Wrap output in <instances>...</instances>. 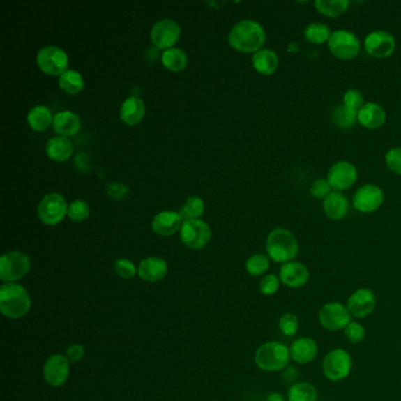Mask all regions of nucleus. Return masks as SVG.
<instances>
[{"instance_id":"nucleus-1","label":"nucleus","mask_w":401,"mask_h":401,"mask_svg":"<svg viewBox=\"0 0 401 401\" xmlns=\"http://www.w3.org/2000/svg\"><path fill=\"white\" fill-rule=\"evenodd\" d=\"M266 40L263 27L251 19L236 24L229 31V43L239 52H258Z\"/></svg>"},{"instance_id":"nucleus-2","label":"nucleus","mask_w":401,"mask_h":401,"mask_svg":"<svg viewBox=\"0 0 401 401\" xmlns=\"http://www.w3.org/2000/svg\"><path fill=\"white\" fill-rule=\"evenodd\" d=\"M266 251L268 258L274 263L286 264L293 262L299 253V245L296 236L289 229L278 227L267 236Z\"/></svg>"},{"instance_id":"nucleus-3","label":"nucleus","mask_w":401,"mask_h":401,"mask_svg":"<svg viewBox=\"0 0 401 401\" xmlns=\"http://www.w3.org/2000/svg\"><path fill=\"white\" fill-rule=\"evenodd\" d=\"M31 310V298L25 287L8 282L0 287V311L10 319L23 318Z\"/></svg>"},{"instance_id":"nucleus-4","label":"nucleus","mask_w":401,"mask_h":401,"mask_svg":"<svg viewBox=\"0 0 401 401\" xmlns=\"http://www.w3.org/2000/svg\"><path fill=\"white\" fill-rule=\"evenodd\" d=\"M289 347L279 342H267L255 351V361L262 371H284L289 364Z\"/></svg>"},{"instance_id":"nucleus-5","label":"nucleus","mask_w":401,"mask_h":401,"mask_svg":"<svg viewBox=\"0 0 401 401\" xmlns=\"http://www.w3.org/2000/svg\"><path fill=\"white\" fill-rule=\"evenodd\" d=\"M352 356L342 349H334L327 353L323 360V373L330 381H342L351 374Z\"/></svg>"},{"instance_id":"nucleus-6","label":"nucleus","mask_w":401,"mask_h":401,"mask_svg":"<svg viewBox=\"0 0 401 401\" xmlns=\"http://www.w3.org/2000/svg\"><path fill=\"white\" fill-rule=\"evenodd\" d=\"M30 268V258L23 252H8L0 258V279L6 284L25 277Z\"/></svg>"},{"instance_id":"nucleus-7","label":"nucleus","mask_w":401,"mask_h":401,"mask_svg":"<svg viewBox=\"0 0 401 401\" xmlns=\"http://www.w3.org/2000/svg\"><path fill=\"white\" fill-rule=\"evenodd\" d=\"M328 49L337 59L352 60L361 50L359 38L346 30L334 31L328 40Z\"/></svg>"},{"instance_id":"nucleus-8","label":"nucleus","mask_w":401,"mask_h":401,"mask_svg":"<svg viewBox=\"0 0 401 401\" xmlns=\"http://www.w3.org/2000/svg\"><path fill=\"white\" fill-rule=\"evenodd\" d=\"M352 315L346 305L331 301L319 311V323L327 331H342L352 321Z\"/></svg>"},{"instance_id":"nucleus-9","label":"nucleus","mask_w":401,"mask_h":401,"mask_svg":"<svg viewBox=\"0 0 401 401\" xmlns=\"http://www.w3.org/2000/svg\"><path fill=\"white\" fill-rule=\"evenodd\" d=\"M37 64L46 75H61L68 71V56L58 46H45L38 52Z\"/></svg>"},{"instance_id":"nucleus-10","label":"nucleus","mask_w":401,"mask_h":401,"mask_svg":"<svg viewBox=\"0 0 401 401\" xmlns=\"http://www.w3.org/2000/svg\"><path fill=\"white\" fill-rule=\"evenodd\" d=\"M180 238L188 248L200 250L211 240L210 226L199 219L185 220L180 229Z\"/></svg>"},{"instance_id":"nucleus-11","label":"nucleus","mask_w":401,"mask_h":401,"mask_svg":"<svg viewBox=\"0 0 401 401\" xmlns=\"http://www.w3.org/2000/svg\"><path fill=\"white\" fill-rule=\"evenodd\" d=\"M68 210V204L63 195L50 193L39 204L38 215L45 225H56L64 219Z\"/></svg>"},{"instance_id":"nucleus-12","label":"nucleus","mask_w":401,"mask_h":401,"mask_svg":"<svg viewBox=\"0 0 401 401\" xmlns=\"http://www.w3.org/2000/svg\"><path fill=\"white\" fill-rule=\"evenodd\" d=\"M383 203L384 192L378 185H364L356 190L353 197V206L361 213H373Z\"/></svg>"},{"instance_id":"nucleus-13","label":"nucleus","mask_w":401,"mask_h":401,"mask_svg":"<svg viewBox=\"0 0 401 401\" xmlns=\"http://www.w3.org/2000/svg\"><path fill=\"white\" fill-rule=\"evenodd\" d=\"M326 179L334 192L345 191L356 184V179H358V171H356V166L351 162L340 160L332 165Z\"/></svg>"},{"instance_id":"nucleus-14","label":"nucleus","mask_w":401,"mask_h":401,"mask_svg":"<svg viewBox=\"0 0 401 401\" xmlns=\"http://www.w3.org/2000/svg\"><path fill=\"white\" fill-rule=\"evenodd\" d=\"M365 50L374 58H388L395 50V39L386 31H373L365 38Z\"/></svg>"},{"instance_id":"nucleus-15","label":"nucleus","mask_w":401,"mask_h":401,"mask_svg":"<svg viewBox=\"0 0 401 401\" xmlns=\"http://www.w3.org/2000/svg\"><path fill=\"white\" fill-rule=\"evenodd\" d=\"M180 27L172 19H164L158 22L151 30V40L158 49L169 50L178 42Z\"/></svg>"},{"instance_id":"nucleus-16","label":"nucleus","mask_w":401,"mask_h":401,"mask_svg":"<svg viewBox=\"0 0 401 401\" xmlns=\"http://www.w3.org/2000/svg\"><path fill=\"white\" fill-rule=\"evenodd\" d=\"M377 299L375 294L372 289H356L349 296L347 300V308L353 318L365 319L368 315H371L374 311Z\"/></svg>"},{"instance_id":"nucleus-17","label":"nucleus","mask_w":401,"mask_h":401,"mask_svg":"<svg viewBox=\"0 0 401 401\" xmlns=\"http://www.w3.org/2000/svg\"><path fill=\"white\" fill-rule=\"evenodd\" d=\"M43 374L46 383L51 386H61L66 383L70 374V361L66 356L60 354L50 356L44 365Z\"/></svg>"},{"instance_id":"nucleus-18","label":"nucleus","mask_w":401,"mask_h":401,"mask_svg":"<svg viewBox=\"0 0 401 401\" xmlns=\"http://www.w3.org/2000/svg\"><path fill=\"white\" fill-rule=\"evenodd\" d=\"M279 279L289 289H300L310 280V271L300 262H289L282 264L279 270Z\"/></svg>"},{"instance_id":"nucleus-19","label":"nucleus","mask_w":401,"mask_h":401,"mask_svg":"<svg viewBox=\"0 0 401 401\" xmlns=\"http://www.w3.org/2000/svg\"><path fill=\"white\" fill-rule=\"evenodd\" d=\"M318 344L312 338H299L289 346L291 359L299 365L312 363L315 356H318Z\"/></svg>"},{"instance_id":"nucleus-20","label":"nucleus","mask_w":401,"mask_h":401,"mask_svg":"<svg viewBox=\"0 0 401 401\" xmlns=\"http://www.w3.org/2000/svg\"><path fill=\"white\" fill-rule=\"evenodd\" d=\"M169 272L165 260L158 257L144 259L139 264L138 274L145 282H156L162 280Z\"/></svg>"},{"instance_id":"nucleus-21","label":"nucleus","mask_w":401,"mask_h":401,"mask_svg":"<svg viewBox=\"0 0 401 401\" xmlns=\"http://www.w3.org/2000/svg\"><path fill=\"white\" fill-rule=\"evenodd\" d=\"M386 121V112L375 103H366L358 111V123L370 130L381 128Z\"/></svg>"},{"instance_id":"nucleus-22","label":"nucleus","mask_w":401,"mask_h":401,"mask_svg":"<svg viewBox=\"0 0 401 401\" xmlns=\"http://www.w3.org/2000/svg\"><path fill=\"white\" fill-rule=\"evenodd\" d=\"M179 229H181V217L174 211H162L152 222V229L159 236H172Z\"/></svg>"},{"instance_id":"nucleus-23","label":"nucleus","mask_w":401,"mask_h":401,"mask_svg":"<svg viewBox=\"0 0 401 401\" xmlns=\"http://www.w3.org/2000/svg\"><path fill=\"white\" fill-rule=\"evenodd\" d=\"M324 212L332 220H342L349 213V200L340 192H332L324 199Z\"/></svg>"},{"instance_id":"nucleus-24","label":"nucleus","mask_w":401,"mask_h":401,"mask_svg":"<svg viewBox=\"0 0 401 401\" xmlns=\"http://www.w3.org/2000/svg\"><path fill=\"white\" fill-rule=\"evenodd\" d=\"M53 130L61 137H70L78 133L80 130V119L72 111H61L56 113L52 121Z\"/></svg>"},{"instance_id":"nucleus-25","label":"nucleus","mask_w":401,"mask_h":401,"mask_svg":"<svg viewBox=\"0 0 401 401\" xmlns=\"http://www.w3.org/2000/svg\"><path fill=\"white\" fill-rule=\"evenodd\" d=\"M145 116V105L142 99L137 97H130L123 103L120 107V119L125 124L137 125L142 121Z\"/></svg>"},{"instance_id":"nucleus-26","label":"nucleus","mask_w":401,"mask_h":401,"mask_svg":"<svg viewBox=\"0 0 401 401\" xmlns=\"http://www.w3.org/2000/svg\"><path fill=\"white\" fill-rule=\"evenodd\" d=\"M252 63L255 71L262 75H271L277 71L279 59L277 53L273 52L272 50L263 49L253 54Z\"/></svg>"},{"instance_id":"nucleus-27","label":"nucleus","mask_w":401,"mask_h":401,"mask_svg":"<svg viewBox=\"0 0 401 401\" xmlns=\"http://www.w3.org/2000/svg\"><path fill=\"white\" fill-rule=\"evenodd\" d=\"M73 152L72 143L66 137H54L46 145V153L54 162H65Z\"/></svg>"},{"instance_id":"nucleus-28","label":"nucleus","mask_w":401,"mask_h":401,"mask_svg":"<svg viewBox=\"0 0 401 401\" xmlns=\"http://www.w3.org/2000/svg\"><path fill=\"white\" fill-rule=\"evenodd\" d=\"M52 114L46 106H34L27 116V123L34 131L42 132L52 124Z\"/></svg>"},{"instance_id":"nucleus-29","label":"nucleus","mask_w":401,"mask_h":401,"mask_svg":"<svg viewBox=\"0 0 401 401\" xmlns=\"http://www.w3.org/2000/svg\"><path fill=\"white\" fill-rule=\"evenodd\" d=\"M349 0H315V8L319 13L335 18L339 15H344L349 10Z\"/></svg>"},{"instance_id":"nucleus-30","label":"nucleus","mask_w":401,"mask_h":401,"mask_svg":"<svg viewBox=\"0 0 401 401\" xmlns=\"http://www.w3.org/2000/svg\"><path fill=\"white\" fill-rule=\"evenodd\" d=\"M318 391L312 384L301 381L289 386L287 392L289 401H317Z\"/></svg>"},{"instance_id":"nucleus-31","label":"nucleus","mask_w":401,"mask_h":401,"mask_svg":"<svg viewBox=\"0 0 401 401\" xmlns=\"http://www.w3.org/2000/svg\"><path fill=\"white\" fill-rule=\"evenodd\" d=\"M162 61L164 66L171 71H181L186 68L188 56L183 50L172 47V49L166 50L165 52L162 53Z\"/></svg>"},{"instance_id":"nucleus-32","label":"nucleus","mask_w":401,"mask_h":401,"mask_svg":"<svg viewBox=\"0 0 401 401\" xmlns=\"http://www.w3.org/2000/svg\"><path fill=\"white\" fill-rule=\"evenodd\" d=\"M332 32L330 27L321 23H312L305 27L304 37L311 44H324L328 43Z\"/></svg>"},{"instance_id":"nucleus-33","label":"nucleus","mask_w":401,"mask_h":401,"mask_svg":"<svg viewBox=\"0 0 401 401\" xmlns=\"http://www.w3.org/2000/svg\"><path fill=\"white\" fill-rule=\"evenodd\" d=\"M59 85L61 90L68 94H77L84 89V79L79 72L68 70L60 75Z\"/></svg>"},{"instance_id":"nucleus-34","label":"nucleus","mask_w":401,"mask_h":401,"mask_svg":"<svg viewBox=\"0 0 401 401\" xmlns=\"http://www.w3.org/2000/svg\"><path fill=\"white\" fill-rule=\"evenodd\" d=\"M334 124L342 130H349L353 128L358 121V111L351 109L345 105L338 106L333 111Z\"/></svg>"},{"instance_id":"nucleus-35","label":"nucleus","mask_w":401,"mask_h":401,"mask_svg":"<svg viewBox=\"0 0 401 401\" xmlns=\"http://www.w3.org/2000/svg\"><path fill=\"white\" fill-rule=\"evenodd\" d=\"M204 210H205V205H204L203 199L199 197H190L180 209L179 215L185 220L198 219L199 217L203 215Z\"/></svg>"},{"instance_id":"nucleus-36","label":"nucleus","mask_w":401,"mask_h":401,"mask_svg":"<svg viewBox=\"0 0 401 401\" xmlns=\"http://www.w3.org/2000/svg\"><path fill=\"white\" fill-rule=\"evenodd\" d=\"M268 268H270V259L267 255H252L246 262V271L252 277L263 275Z\"/></svg>"},{"instance_id":"nucleus-37","label":"nucleus","mask_w":401,"mask_h":401,"mask_svg":"<svg viewBox=\"0 0 401 401\" xmlns=\"http://www.w3.org/2000/svg\"><path fill=\"white\" fill-rule=\"evenodd\" d=\"M278 326H279V330L284 335L293 337V335H296V332L299 330V320H298V317L296 315L287 312V313H284L279 318Z\"/></svg>"},{"instance_id":"nucleus-38","label":"nucleus","mask_w":401,"mask_h":401,"mask_svg":"<svg viewBox=\"0 0 401 401\" xmlns=\"http://www.w3.org/2000/svg\"><path fill=\"white\" fill-rule=\"evenodd\" d=\"M68 215L73 222H83L90 215V207L84 200H75L68 206Z\"/></svg>"},{"instance_id":"nucleus-39","label":"nucleus","mask_w":401,"mask_h":401,"mask_svg":"<svg viewBox=\"0 0 401 401\" xmlns=\"http://www.w3.org/2000/svg\"><path fill=\"white\" fill-rule=\"evenodd\" d=\"M344 334H345L346 339L351 344L356 345V344L364 342L365 337H366V330H365V327L361 324L356 323V321H351L349 324V326L344 330Z\"/></svg>"},{"instance_id":"nucleus-40","label":"nucleus","mask_w":401,"mask_h":401,"mask_svg":"<svg viewBox=\"0 0 401 401\" xmlns=\"http://www.w3.org/2000/svg\"><path fill=\"white\" fill-rule=\"evenodd\" d=\"M280 286V279L274 274H267L259 282V289L264 296H273Z\"/></svg>"},{"instance_id":"nucleus-41","label":"nucleus","mask_w":401,"mask_h":401,"mask_svg":"<svg viewBox=\"0 0 401 401\" xmlns=\"http://www.w3.org/2000/svg\"><path fill=\"white\" fill-rule=\"evenodd\" d=\"M310 193L312 197L317 199H325L327 195L332 193V188H331L330 183L327 181L325 178H319L312 183L311 188H310Z\"/></svg>"},{"instance_id":"nucleus-42","label":"nucleus","mask_w":401,"mask_h":401,"mask_svg":"<svg viewBox=\"0 0 401 401\" xmlns=\"http://www.w3.org/2000/svg\"><path fill=\"white\" fill-rule=\"evenodd\" d=\"M114 270L116 273L123 279H131L137 274V268L135 264L130 262L128 259H118L114 263Z\"/></svg>"},{"instance_id":"nucleus-43","label":"nucleus","mask_w":401,"mask_h":401,"mask_svg":"<svg viewBox=\"0 0 401 401\" xmlns=\"http://www.w3.org/2000/svg\"><path fill=\"white\" fill-rule=\"evenodd\" d=\"M385 162L390 171L401 176V147H393L385 156Z\"/></svg>"},{"instance_id":"nucleus-44","label":"nucleus","mask_w":401,"mask_h":401,"mask_svg":"<svg viewBox=\"0 0 401 401\" xmlns=\"http://www.w3.org/2000/svg\"><path fill=\"white\" fill-rule=\"evenodd\" d=\"M344 105L354 111H359L364 106V96L359 90H349L344 94Z\"/></svg>"},{"instance_id":"nucleus-45","label":"nucleus","mask_w":401,"mask_h":401,"mask_svg":"<svg viewBox=\"0 0 401 401\" xmlns=\"http://www.w3.org/2000/svg\"><path fill=\"white\" fill-rule=\"evenodd\" d=\"M84 353H85V349H84L83 345L73 344L66 351V358H68L70 363H78V361L83 359Z\"/></svg>"},{"instance_id":"nucleus-46","label":"nucleus","mask_w":401,"mask_h":401,"mask_svg":"<svg viewBox=\"0 0 401 401\" xmlns=\"http://www.w3.org/2000/svg\"><path fill=\"white\" fill-rule=\"evenodd\" d=\"M298 379H299V371H298L296 368L287 366V368L282 371V380H284V383L289 384V385L292 386L294 384L299 383Z\"/></svg>"},{"instance_id":"nucleus-47","label":"nucleus","mask_w":401,"mask_h":401,"mask_svg":"<svg viewBox=\"0 0 401 401\" xmlns=\"http://www.w3.org/2000/svg\"><path fill=\"white\" fill-rule=\"evenodd\" d=\"M266 401H286L285 398L282 393L279 392H272V393L268 394L266 398Z\"/></svg>"},{"instance_id":"nucleus-48","label":"nucleus","mask_w":401,"mask_h":401,"mask_svg":"<svg viewBox=\"0 0 401 401\" xmlns=\"http://www.w3.org/2000/svg\"><path fill=\"white\" fill-rule=\"evenodd\" d=\"M289 52H296V51H298V45H296V44H294V43H293V44H291V45H289Z\"/></svg>"}]
</instances>
